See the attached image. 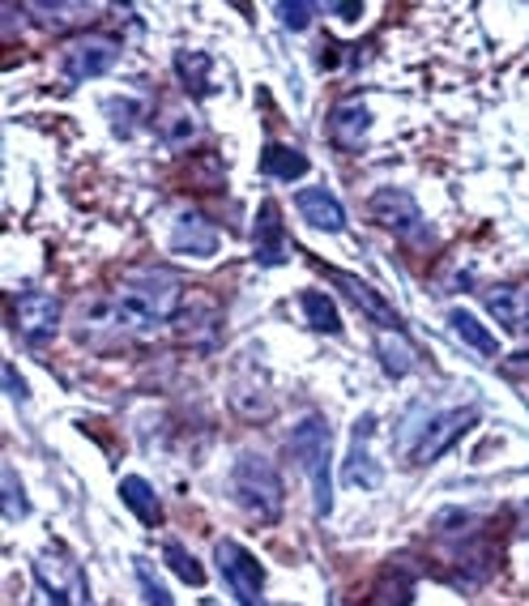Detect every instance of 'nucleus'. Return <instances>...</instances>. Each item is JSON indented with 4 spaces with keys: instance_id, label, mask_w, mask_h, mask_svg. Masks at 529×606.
<instances>
[{
    "instance_id": "f257e3e1",
    "label": "nucleus",
    "mask_w": 529,
    "mask_h": 606,
    "mask_svg": "<svg viewBox=\"0 0 529 606\" xmlns=\"http://www.w3.org/2000/svg\"><path fill=\"white\" fill-rule=\"evenodd\" d=\"M188 290L180 287L175 274L166 269H132L125 283L107 295H86L77 304V338L95 351H111L120 342H141L154 338L163 325L180 317Z\"/></svg>"
},
{
    "instance_id": "1a4fd4ad",
    "label": "nucleus",
    "mask_w": 529,
    "mask_h": 606,
    "mask_svg": "<svg viewBox=\"0 0 529 606\" xmlns=\"http://www.w3.org/2000/svg\"><path fill=\"white\" fill-rule=\"evenodd\" d=\"M307 261H312V265H316V269H321L330 283H337V287L346 290V299H350V304H355V308H359L367 320H376L385 333H401V329H406V325H401V317H397L393 308L385 304V295L367 287L364 278H355V274H346V269H333V265H325L321 256H307Z\"/></svg>"
},
{
    "instance_id": "0eeeda50",
    "label": "nucleus",
    "mask_w": 529,
    "mask_h": 606,
    "mask_svg": "<svg viewBox=\"0 0 529 606\" xmlns=\"http://www.w3.org/2000/svg\"><path fill=\"white\" fill-rule=\"evenodd\" d=\"M478 418H483V411H478V406H457V411L431 415L428 423L419 427V436H414L410 461H414V466H431V461H440V457L457 445L469 427H478Z\"/></svg>"
},
{
    "instance_id": "9d476101",
    "label": "nucleus",
    "mask_w": 529,
    "mask_h": 606,
    "mask_svg": "<svg viewBox=\"0 0 529 606\" xmlns=\"http://www.w3.org/2000/svg\"><path fill=\"white\" fill-rule=\"evenodd\" d=\"M166 248H171V256H197V261H209V256H218V248H223V235H218V226L209 223L201 210H180V214L171 219Z\"/></svg>"
},
{
    "instance_id": "473e14b6",
    "label": "nucleus",
    "mask_w": 529,
    "mask_h": 606,
    "mask_svg": "<svg viewBox=\"0 0 529 606\" xmlns=\"http://www.w3.org/2000/svg\"><path fill=\"white\" fill-rule=\"evenodd\" d=\"M333 18H346V22H355V18H364V4H355V0H346V4H330Z\"/></svg>"
},
{
    "instance_id": "393cba45",
    "label": "nucleus",
    "mask_w": 529,
    "mask_h": 606,
    "mask_svg": "<svg viewBox=\"0 0 529 606\" xmlns=\"http://www.w3.org/2000/svg\"><path fill=\"white\" fill-rule=\"evenodd\" d=\"M175 77H180V86L188 95L201 98L209 91V56L205 52H180L175 56Z\"/></svg>"
},
{
    "instance_id": "aec40b11",
    "label": "nucleus",
    "mask_w": 529,
    "mask_h": 606,
    "mask_svg": "<svg viewBox=\"0 0 529 606\" xmlns=\"http://www.w3.org/2000/svg\"><path fill=\"white\" fill-rule=\"evenodd\" d=\"M261 171L273 176V180H282V184H295V180L307 176V155L295 150V146H278V141H273V146H264Z\"/></svg>"
},
{
    "instance_id": "5701e85b",
    "label": "nucleus",
    "mask_w": 529,
    "mask_h": 606,
    "mask_svg": "<svg viewBox=\"0 0 529 606\" xmlns=\"http://www.w3.org/2000/svg\"><path fill=\"white\" fill-rule=\"evenodd\" d=\"M299 308H303L307 329H316V333H342L337 304H333L325 290H303V295H299Z\"/></svg>"
},
{
    "instance_id": "f03ea898",
    "label": "nucleus",
    "mask_w": 529,
    "mask_h": 606,
    "mask_svg": "<svg viewBox=\"0 0 529 606\" xmlns=\"http://www.w3.org/2000/svg\"><path fill=\"white\" fill-rule=\"evenodd\" d=\"M231 496L235 504L257 517V521H278L282 517V500H287V487L278 466L264 457V453H239L231 466Z\"/></svg>"
},
{
    "instance_id": "a211bd4d",
    "label": "nucleus",
    "mask_w": 529,
    "mask_h": 606,
    "mask_svg": "<svg viewBox=\"0 0 529 606\" xmlns=\"http://www.w3.org/2000/svg\"><path fill=\"white\" fill-rule=\"evenodd\" d=\"M483 304H487V312L504 325V329H512V333H529V295L521 287H496L483 290Z\"/></svg>"
},
{
    "instance_id": "4468645a",
    "label": "nucleus",
    "mask_w": 529,
    "mask_h": 606,
    "mask_svg": "<svg viewBox=\"0 0 529 606\" xmlns=\"http://www.w3.org/2000/svg\"><path fill=\"white\" fill-rule=\"evenodd\" d=\"M367 214H371V223L393 231V235H406V231H414V226L423 223L419 201L401 189H376L367 196Z\"/></svg>"
},
{
    "instance_id": "2eb2a0df",
    "label": "nucleus",
    "mask_w": 529,
    "mask_h": 606,
    "mask_svg": "<svg viewBox=\"0 0 529 606\" xmlns=\"http://www.w3.org/2000/svg\"><path fill=\"white\" fill-rule=\"evenodd\" d=\"M367 132H371V107L364 98H346L330 111V141L337 150H364Z\"/></svg>"
},
{
    "instance_id": "4be33fe9",
    "label": "nucleus",
    "mask_w": 529,
    "mask_h": 606,
    "mask_svg": "<svg viewBox=\"0 0 529 606\" xmlns=\"http://www.w3.org/2000/svg\"><path fill=\"white\" fill-rule=\"evenodd\" d=\"M414 603V576L406 568H385L371 585V603L367 606H410Z\"/></svg>"
},
{
    "instance_id": "c756f323",
    "label": "nucleus",
    "mask_w": 529,
    "mask_h": 606,
    "mask_svg": "<svg viewBox=\"0 0 529 606\" xmlns=\"http://www.w3.org/2000/svg\"><path fill=\"white\" fill-rule=\"evenodd\" d=\"M273 18H278L287 31H307V26H312V18H316V4L282 0V4H273Z\"/></svg>"
},
{
    "instance_id": "6e6552de",
    "label": "nucleus",
    "mask_w": 529,
    "mask_h": 606,
    "mask_svg": "<svg viewBox=\"0 0 529 606\" xmlns=\"http://www.w3.org/2000/svg\"><path fill=\"white\" fill-rule=\"evenodd\" d=\"M34 581L39 589L56 606H86V585H82V568L73 564L65 546H47L34 555Z\"/></svg>"
},
{
    "instance_id": "7ed1b4c3",
    "label": "nucleus",
    "mask_w": 529,
    "mask_h": 606,
    "mask_svg": "<svg viewBox=\"0 0 529 606\" xmlns=\"http://www.w3.org/2000/svg\"><path fill=\"white\" fill-rule=\"evenodd\" d=\"M291 457L299 461V470L312 482V500L316 512L330 517L333 512V432L321 415L299 418V427L291 432Z\"/></svg>"
},
{
    "instance_id": "f8f14e48",
    "label": "nucleus",
    "mask_w": 529,
    "mask_h": 606,
    "mask_svg": "<svg viewBox=\"0 0 529 606\" xmlns=\"http://www.w3.org/2000/svg\"><path fill=\"white\" fill-rule=\"evenodd\" d=\"M376 427V415H359L355 423V432H350V453L342 457V470H337V479L342 487H364V491H376L385 475H380V466H376V457L367 453V432Z\"/></svg>"
},
{
    "instance_id": "bb28decb",
    "label": "nucleus",
    "mask_w": 529,
    "mask_h": 606,
    "mask_svg": "<svg viewBox=\"0 0 529 606\" xmlns=\"http://www.w3.org/2000/svg\"><path fill=\"white\" fill-rule=\"evenodd\" d=\"M376 354L385 359V372H389L393 381L397 376H406V372H410V363H414L406 333H380V338H376Z\"/></svg>"
},
{
    "instance_id": "a878e982",
    "label": "nucleus",
    "mask_w": 529,
    "mask_h": 606,
    "mask_svg": "<svg viewBox=\"0 0 529 606\" xmlns=\"http://www.w3.org/2000/svg\"><path fill=\"white\" fill-rule=\"evenodd\" d=\"M163 560H166V568L180 576L184 585H193V589H201L205 585V568H201V560L188 551L184 543H175V539H166L163 546Z\"/></svg>"
},
{
    "instance_id": "c85d7f7f",
    "label": "nucleus",
    "mask_w": 529,
    "mask_h": 606,
    "mask_svg": "<svg viewBox=\"0 0 529 606\" xmlns=\"http://www.w3.org/2000/svg\"><path fill=\"white\" fill-rule=\"evenodd\" d=\"M0 482H4V517H9V521H22L31 504H26V491H22L18 470H13V466H4V470H0Z\"/></svg>"
},
{
    "instance_id": "423d86ee",
    "label": "nucleus",
    "mask_w": 529,
    "mask_h": 606,
    "mask_svg": "<svg viewBox=\"0 0 529 606\" xmlns=\"http://www.w3.org/2000/svg\"><path fill=\"white\" fill-rule=\"evenodd\" d=\"M214 568L231 585L239 606H264V568L248 546H239L235 539H218V546H214Z\"/></svg>"
},
{
    "instance_id": "7c9ffc66",
    "label": "nucleus",
    "mask_w": 529,
    "mask_h": 606,
    "mask_svg": "<svg viewBox=\"0 0 529 606\" xmlns=\"http://www.w3.org/2000/svg\"><path fill=\"white\" fill-rule=\"evenodd\" d=\"M4 389H9V397H13V402H26V384H22V376H18V368H13V363H4Z\"/></svg>"
},
{
    "instance_id": "20e7f679",
    "label": "nucleus",
    "mask_w": 529,
    "mask_h": 606,
    "mask_svg": "<svg viewBox=\"0 0 529 606\" xmlns=\"http://www.w3.org/2000/svg\"><path fill=\"white\" fill-rule=\"evenodd\" d=\"M61 317H65V308L47 290H22L9 299V325H13L18 342H26V347H47L61 333Z\"/></svg>"
},
{
    "instance_id": "72a5a7b5",
    "label": "nucleus",
    "mask_w": 529,
    "mask_h": 606,
    "mask_svg": "<svg viewBox=\"0 0 529 606\" xmlns=\"http://www.w3.org/2000/svg\"><path fill=\"white\" fill-rule=\"evenodd\" d=\"M512 525H517V539H529V500L512 512Z\"/></svg>"
},
{
    "instance_id": "dca6fc26",
    "label": "nucleus",
    "mask_w": 529,
    "mask_h": 606,
    "mask_svg": "<svg viewBox=\"0 0 529 606\" xmlns=\"http://www.w3.org/2000/svg\"><path fill=\"white\" fill-rule=\"evenodd\" d=\"M295 210L303 214V223L312 231H325V235H337L346 231V205L333 196L330 189H303L295 192Z\"/></svg>"
},
{
    "instance_id": "6ab92c4d",
    "label": "nucleus",
    "mask_w": 529,
    "mask_h": 606,
    "mask_svg": "<svg viewBox=\"0 0 529 606\" xmlns=\"http://www.w3.org/2000/svg\"><path fill=\"white\" fill-rule=\"evenodd\" d=\"M120 500H125V509L141 521V525H163V500L154 496V487L145 479H137V475H129V479H120Z\"/></svg>"
},
{
    "instance_id": "2f4dec72",
    "label": "nucleus",
    "mask_w": 529,
    "mask_h": 606,
    "mask_svg": "<svg viewBox=\"0 0 529 606\" xmlns=\"http://www.w3.org/2000/svg\"><path fill=\"white\" fill-rule=\"evenodd\" d=\"M508 376H521V381H529V351H517V354H508Z\"/></svg>"
},
{
    "instance_id": "9b49d317",
    "label": "nucleus",
    "mask_w": 529,
    "mask_h": 606,
    "mask_svg": "<svg viewBox=\"0 0 529 606\" xmlns=\"http://www.w3.org/2000/svg\"><path fill=\"white\" fill-rule=\"evenodd\" d=\"M171 329H175L184 342H193V347H214L218 333H223V308H218V299H209V295H201V290H188L184 304H180V317L171 320Z\"/></svg>"
},
{
    "instance_id": "39448f33",
    "label": "nucleus",
    "mask_w": 529,
    "mask_h": 606,
    "mask_svg": "<svg viewBox=\"0 0 529 606\" xmlns=\"http://www.w3.org/2000/svg\"><path fill=\"white\" fill-rule=\"evenodd\" d=\"M120 61V39L99 31L73 34L65 47H61V73L68 82H90V77H102L111 73Z\"/></svg>"
},
{
    "instance_id": "cd10ccee",
    "label": "nucleus",
    "mask_w": 529,
    "mask_h": 606,
    "mask_svg": "<svg viewBox=\"0 0 529 606\" xmlns=\"http://www.w3.org/2000/svg\"><path fill=\"white\" fill-rule=\"evenodd\" d=\"M132 573H137V585H141L145 603H150V606H175V603H171V594H166V585H163V576H159V568H154L145 555H137V560H132Z\"/></svg>"
},
{
    "instance_id": "412c9836",
    "label": "nucleus",
    "mask_w": 529,
    "mask_h": 606,
    "mask_svg": "<svg viewBox=\"0 0 529 606\" xmlns=\"http://www.w3.org/2000/svg\"><path fill=\"white\" fill-rule=\"evenodd\" d=\"M449 325H453V333L462 338L469 351H478V354H499V342H496V333L492 329H483V320L474 317L469 308H449Z\"/></svg>"
},
{
    "instance_id": "b1692460",
    "label": "nucleus",
    "mask_w": 529,
    "mask_h": 606,
    "mask_svg": "<svg viewBox=\"0 0 529 606\" xmlns=\"http://www.w3.org/2000/svg\"><path fill=\"white\" fill-rule=\"evenodd\" d=\"M159 137H163V146L171 150H180V146H193L201 137V125L193 111H184V107H166L163 116H159Z\"/></svg>"
},
{
    "instance_id": "f3484780",
    "label": "nucleus",
    "mask_w": 529,
    "mask_h": 606,
    "mask_svg": "<svg viewBox=\"0 0 529 606\" xmlns=\"http://www.w3.org/2000/svg\"><path fill=\"white\" fill-rule=\"evenodd\" d=\"M453 568L462 576L465 585H483V581H492V573L499 568V546L492 539H483V534H469L457 551H453Z\"/></svg>"
},
{
    "instance_id": "ddd939ff",
    "label": "nucleus",
    "mask_w": 529,
    "mask_h": 606,
    "mask_svg": "<svg viewBox=\"0 0 529 606\" xmlns=\"http://www.w3.org/2000/svg\"><path fill=\"white\" fill-rule=\"evenodd\" d=\"M252 253H257V265H264V269L287 265V256H291V244H287V226H282V210H278V201H261V205H257Z\"/></svg>"
}]
</instances>
